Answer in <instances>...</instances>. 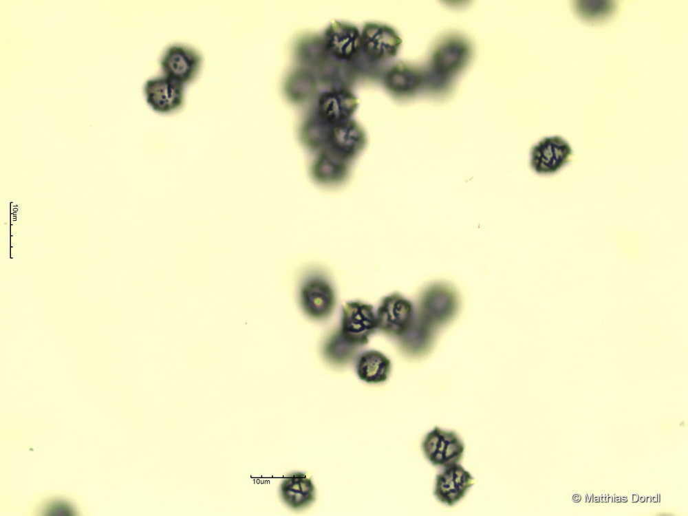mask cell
Segmentation results:
<instances>
[{"instance_id": "cell-1", "label": "cell", "mask_w": 688, "mask_h": 516, "mask_svg": "<svg viewBox=\"0 0 688 516\" xmlns=\"http://www.w3.org/2000/svg\"><path fill=\"white\" fill-rule=\"evenodd\" d=\"M471 55V45L464 37L457 34L443 37L434 47L424 73V87L432 94L447 93L455 78L468 64Z\"/></svg>"}, {"instance_id": "cell-2", "label": "cell", "mask_w": 688, "mask_h": 516, "mask_svg": "<svg viewBox=\"0 0 688 516\" xmlns=\"http://www.w3.org/2000/svg\"><path fill=\"white\" fill-rule=\"evenodd\" d=\"M376 329V314L372 305L359 301L343 304L338 330L350 342L358 347L366 345Z\"/></svg>"}, {"instance_id": "cell-3", "label": "cell", "mask_w": 688, "mask_h": 516, "mask_svg": "<svg viewBox=\"0 0 688 516\" xmlns=\"http://www.w3.org/2000/svg\"><path fill=\"white\" fill-rule=\"evenodd\" d=\"M375 314L377 329L398 338L405 334L415 316L412 303L398 293L384 297Z\"/></svg>"}, {"instance_id": "cell-4", "label": "cell", "mask_w": 688, "mask_h": 516, "mask_svg": "<svg viewBox=\"0 0 688 516\" xmlns=\"http://www.w3.org/2000/svg\"><path fill=\"white\" fill-rule=\"evenodd\" d=\"M422 449L431 464L446 468L461 460L465 447L456 432L435 427L423 439Z\"/></svg>"}, {"instance_id": "cell-5", "label": "cell", "mask_w": 688, "mask_h": 516, "mask_svg": "<svg viewBox=\"0 0 688 516\" xmlns=\"http://www.w3.org/2000/svg\"><path fill=\"white\" fill-rule=\"evenodd\" d=\"M572 155V148L564 138L546 137L531 148L530 166L539 175H552L568 164Z\"/></svg>"}, {"instance_id": "cell-6", "label": "cell", "mask_w": 688, "mask_h": 516, "mask_svg": "<svg viewBox=\"0 0 688 516\" xmlns=\"http://www.w3.org/2000/svg\"><path fill=\"white\" fill-rule=\"evenodd\" d=\"M202 58L195 49L182 44L169 45L160 58L163 76L184 85L193 82L197 76Z\"/></svg>"}, {"instance_id": "cell-7", "label": "cell", "mask_w": 688, "mask_h": 516, "mask_svg": "<svg viewBox=\"0 0 688 516\" xmlns=\"http://www.w3.org/2000/svg\"><path fill=\"white\" fill-rule=\"evenodd\" d=\"M299 300L306 315L316 320L330 316L336 303L333 287L327 279L319 276L310 277L302 283Z\"/></svg>"}, {"instance_id": "cell-8", "label": "cell", "mask_w": 688, "mask_h": 516, "mask_svg": "<svg viewBox=\"0 0 688 516\" xmlns=\"http://www.w3.org/2000/svg\"><path fill=\"white\" fill-rule=\"evenodd\" d=\"M323 40L328 53L340 61H353L362 50L361 34L357 28L348 23L332 21Z\"/></svg>"}, {"instance_id": "cell-9", "label": "cell", "mask_w": 688, "mask_h": 516, "mask_svg": "<svg viewBox=\"0 0 688 516\" xmlns=\"http://www.w3.org/2000/svg\"><path fill=\"white\" fill-rule=\"evenodd\" d=\"M144 92L147 104L160 114L178 110L184 100V85L164 76L148 80Z\"/></svg>"}, {"instance_id": "cell-10", "label": "cell", "mask_w": 688, "mask_h": 516, "mask_svg": "<svg viewBox=\"0 0 688 516\" xmlns=\"http://www.w3.org/2000/svg\"><path fill=\"white\" fill-rule=\"evenodd\" d=\"M361 34L362 50L370 59L382 61L396 55L402 43L397 32L391 27L369 23Z\"/></svg>"}, {"instance_id": "cell-11", "label": "cell", "mask_w": 688, "mask_h": 516, "mask_svg": "<svg viewBox=\"0 0 688 516\" xmlns=\"http://www.w3.org/2000/svg\"><path fill=\"white\" fill-rule=\"evenodd\" d=\"M475 482L470 472L458 463L444 468L436 475L433 494L439 502L452 506L465 496Z\"/></svg>"}, {"instance_id": "cell-12", "label": "cell", "mask_w": 688, "mask_h": 516, "mask_svg": "<svg viewBox=\"0 0 688 516\" xmlns=\"http://www.w3.org/2000/svg\"><path fill=\"white\" fill-rule=\"evenodd\" d=\"M358 105L356 96L345 87H334L321 94L318 116L328 125L348 120Z\"/></svg>"}, {"instance_id": "cell-13", "label": "cell", "mask_w": 688, "mask_h": 516, "mask_svg": "<svg viewBox=\"0 0 688 516\" xmlns=\"http://www.w3.org/2000/svg\"><path fill=\"white\" fill-rule=\"evenodd\" d=\"M283 502L294 510L310 506L316 499V488L310 477L302 472H293L280 485Z\"/></svg>"}, {"instance_id": "cell-14", "label": "cell", "mask_w": 688, "mask_h": 516, "mask_svg": "<svg viewBox=\"0 0 688 516\" xmlns=\"http://www.w3.org/2000/svg\"><path fill=\"white\" fill-rule=\"evenodd\" d=\"M385 83L387 89L396 95L411 96L424 86V73L400 62L387 72Z\"/></svg>"}, {"instance_id": "cell-15", "label": "cell", "mask_w": 688, "mask_h": 516, "mask_svg": "<svg viewBox=\"0 0 688 516\" xmlns=\"http://www.w3.org/2000/svg\"><path fill=\"white\" fill-rule=\"evenodd\" d=\"M391 363L382 352L369 350L362 352L356 359V372L358 378L368 383H380L387 380Z\"/></svg>"}, {"instance_id": "cell-16", "label": "cell", "mask_w": 688, "mask_h": 516, "mask_svg": "<svg viewBox=\"0 0 688 516\" xmlns=\"http://www.w3.org/2000/svg\"><path fill=\"white\" fill-rule=\"evenodd\" d=\"M332 146L338 152L352 154L357 151L363 143V134L358 125L352 120L334 125L328 134Z\"/></svg>"}, {"instance_id": "cell-17", "label": "cell", "mask_w": 688, "mask_h": 516, "mask_svg": "<svg viewBox=\"0 0 688 516\" xmlns=\"http://www.w3.org/2000/svg\"><path fill=\"white\" fill-rule=\"evenodd\" d=\"M317 89L315 76L310 71L299 69L292 72L284 84V92L292 101L299 103L312 98Z\"/></svg>"}, {"instance_id": "cell-18", "label": "cell", "mask_w": 688, "mask_h": 516, "mask_svg": "<svg viewBox=\"0 0 688 516\" xmlns=\"http://www.w3.org/2000/svg\"><path fill=\"white\" fill-rule=\"evenodd\" d=\"M358 349V346L347 340L338 330L328 338L323 346V353L328 362L343 365L354 358Z\"/></svg>"}, {"instance_id": "cell-19", "label": "cell", "mask_w": 688, "mask_h": 516, "mask_svg": "<svg viewBox=\"0 0 688 516\" xmlns=\"http://www.w3.org/2000/svg\"><path fill=\"white\" fill-rule=\"evenodd\" d=\"M297 55L304 63L320 67L331 56L324 43L323 38L312 36L302 40L297 46Z\"/></svg>"}, {"instance_id": "cell-20", "label": "cell", "mask_w": 688, "mask_h": 516, "mask_svg": "<svg viewBox=\"0 0 688 516\" xmlns=\"http://www.w3.org/2000/svg\"><path fill=\"white\" fill-rule=\"evenodd\" d=\"M579 4L576 5V10L578 13L585 19H599L609 14L612 10V5H610V1H577Z\"/></svg>"}]
</instances>
